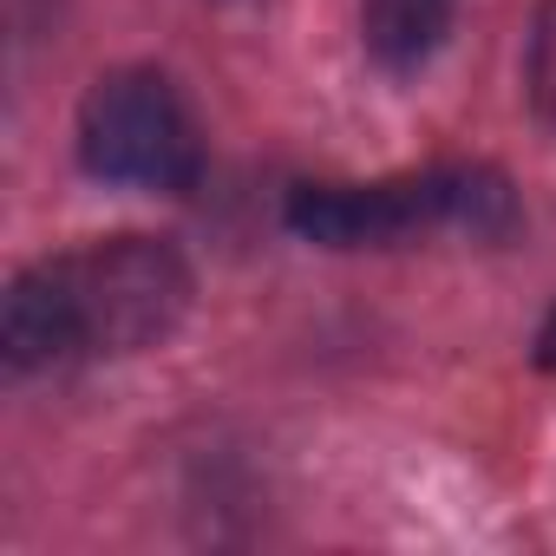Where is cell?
<instances>
[{"mask_svg":"<svg viewBox=\"0 0 556 556\" xmlns=\"http://www.w3.org/2000/svg\"><path fill=\"white\" fill-rule=\"evenodd\" d=\"M452 14L458 0H361V34L387 73H413L439 53Z\"/></svg>","mask_w":556,"mask_h":556,"instance_id":"277c9868","label":"cell"},{"mask_svg":"<svg viewBox=\"0 0 556 556\" xmlns=\"http://www.w3.org/2000/svg\"><path fill=\"white\" fill-rule=\"evenodd\" d=\"M190 308V268L157 236H105L14 275L0 308V354L21 374L86 354L157 348Z\"/></svg>","mask_w":556,"mask_h":556,"instance_id":"6da1fadb","label":"cell"},{"mask_svg":"<svg viewBox=\"0 0 556 556\" xmlns=\"http://www.w3.org/2000/svg\"><path fill=\"white\" fill-rule=\"evenodd\" d=\"M439 223L510 229V190L484 170H426L387 184H302L289 197V229L321 249H393Z\"/></svg>","mask_w":556,"mask_h":556,"instance_id":"7a4b0ae2","label":"cell"},{"mask_svg":"<svg viewBox=\"0 0 556 556\" xmlns=\"http://www.w3.org/2000/svg\"><path fill=\"white\" fill-rule=\"evenodd\" d=\"M530 105L543 125H556V0H536L530 21Z\"/></svg>","mask_w":556,"mask_h":556,"instance_id":"5b68a950","label":"cell"},{"mask_svg":"<svg viewBox=\"0 0 556 556\" xmlns=\"http://www.w3.org/2000/svg\"><path fill=\"white\" fill-rule=\"evenodd\" d=\"M536 367H543V374H556V308H549V321L536 328Z\"/></svg>","mask_w":556,"mask_h":556,"instance_id":"8992f818","label":"cell"},{"mask_svg":"<svg viewBox=\"0 0 556 556\" xmlns=\"http://www.w3.org/2000/svg\"><path fill=\"white\" fill-rule=\"evenodd\" d=\"M79 157L125 190H190L203 177V138L177 86L151 66L105 73L79 105Z\"/></svg>","mask_w":556,"mask_h":556,"instance_id":"3957f363","label":"cell"}]
</instances>
